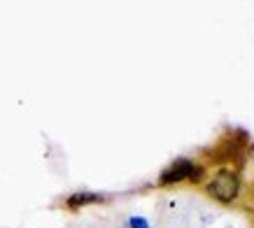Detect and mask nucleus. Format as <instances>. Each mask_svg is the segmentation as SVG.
Listing matches in <instances>:
<instances>
[{
  "label": "nucleus",
  "mask_w": 254,
  "mask_h": 228,
  "mask_svg": "<svg viewBox=\"0 0 254 228\" xmlns=\"http://www.w3.org/2000/svg\"><path fill=\"white\" fill-rule=\"evenodd\" d=\"M131 228H149V224H147L142 217H133V219H131Z\"/></svg>",
  "instance_id": "20e7f679"
},
{
  "label": "nucleus",
  "mask_w": 254,
  "mask_h": 228,
  "mask_svg": "<svg viewBox=\"0 0 254 228\" xmlns=\"http://www.w3.org/2000/svg\"><path fill=\"white\" fill-rule=\"evenodd\" d=\"M103 196H96V193H77V196L70 198V207H79V205H89V203H100Z\"/></svg>",
  "instance_id": "7ed1b4c3"
},
{
  "label": "nucleus",
  "mask_w": 254,
  "mask_h": 228,
  "mask_svg": "<svg viewBox=\"0 0 254 228\" xmlns=\"http://www.w3.org/2000/svg\"><path fill=\"white\" fill-rule=\"evenodd\" d=\"M208 193L217 200H222V203H229L236 198L238 193V177L233 175V172H222V175L215 177V182L208 186Z\"/></svg>",
  "instance_id": "f03ea898"
},
{
  "label": "nucleus",
  "mask_w": 254,
  "mask_h": 228,
  "mask_svg": "<svg viewBox=\"0 0 254 228\" xmlns=\"http://www.w3.org/2000/svg\"><path fill=\"white\" fill-rule=\"evenodd\" d=\"M200 175H203V170L193 166L191 161L177 159L161 172V182L173 184V182H182V179H200Z\"/></svg>",
  "instance_id": "f257e3e1"
}]
</instances>
